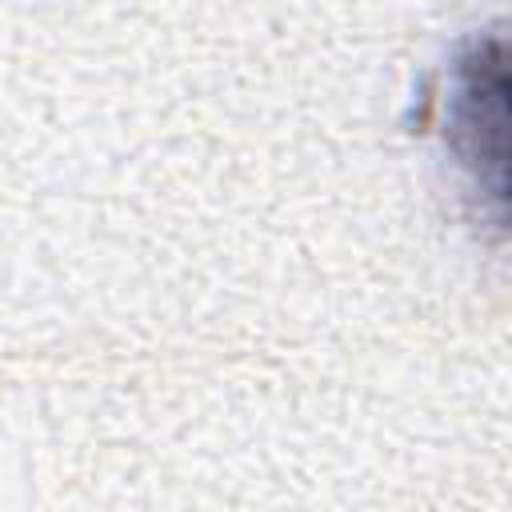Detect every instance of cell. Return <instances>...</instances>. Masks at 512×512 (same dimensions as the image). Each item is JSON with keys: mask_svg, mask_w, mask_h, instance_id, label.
Wrapping results in <instances>:
<instances>
[{"mask_svg": "<svg viewBox=\"0 0 512 512\" xmlns=\"http://www.w3.org/2000/svg\"><path fill=\"white\" fill-rule=\"evenodd\" d=\"M444 140L500 228L508 204V68L500 36H472L452 60Z\"/></svg>", "mask_w": 512, "mask_h": 512, "instance_id": "obj_1", "label": "cell"}]
</instances>
